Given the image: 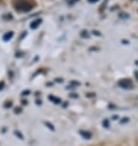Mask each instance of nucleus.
<instances>
[{"label": "nucleus", "mask_w": 138, "mask_h": 146, "mask_svg": "<svg viewBox=\"0 0 138 146\" xmlns=\"http://www.w3.org/2000/svg\"><path fill=\"white\" fill-rule=\"evenodd\" d=\"M3 87H4V82H1V84H0V90H1Z\"/></svg>", "instance_id": "nucleus-9"}, {"label": "nucleus", "mask_w": 138, "mask_h": 146, "mask_svg": "<svg viewBox=\"0 0 138 146\" xmlns=\"http://www.w3.org/2000/svg\"><path fill=\"white\" fill-rule=\"evenodd\" d=\"M119 86L122 88H132L133 85L131 82V80H121L119 82Z\"/></svg>", "instance_id": "nucleus-2"}, {"label": "nucleus", "mask_w": 138, "mask_h": 146, "mask_svg": "<svg viewBox=\"0 0 138 146\" xmlns=\"http://www.w3.org/2000/svg\"><path fill=\"white\" fill-rule=\"evenodd\" d=\"M14 37V32H7V33H5V35H4V37H3V39L4 40H5V42H6V40H9V39H11V38H12Z\"/></svg>", "instance_id": "nucleus-4"}, {"label": "nucleus", "mask_w": 138, "mask_h": 146, "mask_svg": "<svg viewBox=\"0 0 138 146\" xmlns=\"http://www.w3.org/2000/svg\"><path fill=\"white\" fill-rule=\"evenodd\" d=\"M48 98H49V100H51L53 101V102H54V103H56V104H59L60 102H61V100H60V98H58V97H55V96H49V97H48Z\"/></svg>", "instance_id": "nucleus-6"}, {"label": "nucleus", "mask_w": 138, "mask_h": 146, "mask_svg": "<svg viewBox=\"0 0 138 146\" xmlns=\"http://www.w3.org/2000/svg\"><path fill=\"white\" fill-rule=\"evenodd\" d=\"M80 134L84 137V139H87V140H88V139H91V136H92V134H91V133H87V131H83V130H81Z\"/></svg>", "instance_id": "nucleus-5"}, {"label": "nucleus", "mask_w": 138, "mask_h": 146, "mask_svg": "<svg viewBox=\"0 0 138 146\" xmlns=\"http://www.w3.org/2000/svg\"><path fill=\"white\" fill-rule=\"evenodd\" d=\"M88 1H89V3H97L98 0H88Z\"/></svg>", "instance_id": "nucleus-8"}, {"label": "nucleus", "mask_w": 138, "mask_h": 146, "mask_svg": "<svg viewBox=\"0 0 138 146\" xmlns=\"http://www.w3.org/2000/svg\"><path fill=\"white\" fill-rule=\"evenodd\" d=\"M32 7H33V6H32L30 3L25 1V0H18V1H16V4H15V9L17 11H21V13L30 11Z\"/></svg>", "instance_id": "nucleus-1"}, {"label": "nucleus", "mask_w": 138, "mask_h": 146, "mask_svg": "<svg viewBox=\"0 0 138 146\" xmlns=\"http://www.w3.org/2000/svg\"><path fill=\"white\" fill-rule=\"evenodd\" d=\"M103 125H104V127H105V128H109V121H108L106 119H105V120L103 121Z\"/></svg>", "instance_id": "nucleus-7"}, {"label": "nucleus", "mask_w": 138, "mask_h": 146, "mask_svg": "<svg viewBox=\"0 0 138 146\" xmlns=\"http://www.w3.org/2000/svg\"><path fill=\"white\" fill-rule=\"evenodd\" d=\"M40 23H42V20H40V19L34 20V21L31 23V28H32V30H34V28H37V27L40 25Z\"/></svg>", "instance_id": "nucleus-3"}]
</instances>
